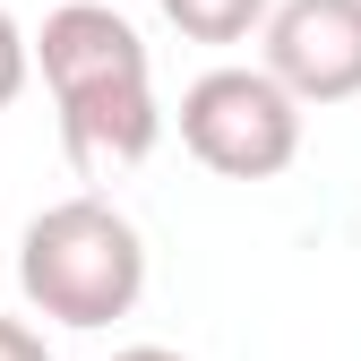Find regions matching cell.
<instances>
[{"label":"cell","mask_w":361,"mask_h":361,"mask_svg":"<svg viewBox=\"0 0 361 361\" xmlns=\"http://www.w3.org/2000/svg\"><path fill=\"white\" fill-rule=\"evenodd\" d=\"M26 52L52 86L61 112V147L86 180L104 172H138L164 138V104H155V61L147 35L129 26L112 0H61L52 18L26 35Z\"/></svg>","instance_id":"6da1fadb"},{"label":"cell","mask_w":361,"mask_h":361,"mask_svg":"<svg viewBox=\"0 0 361 361\" xmlns=\"http://www.w3.org/2000/svg\"><path fill=\"white\" fill-rule=\"evenodd\" d=\"M18 293L52 327H112L147 301V233L112 198L78 190L18 233Z\"/></svg>","instance_id":"7a4b0ae2"},{"label":"cell","mask_w":361,"mask_h":361,"mask_svg":"<svg viewBox=\"0 0 361 361\" xmlns=\"http://www.w3.org/2000/svg\"><path fill=\"white\" fill-rule=\"evenodd\" d=\"M180 147L215 180H276L301 155V104L284 95L258 61H224L180 86Z\"/></svg>","instance_id":"3957f363"},{"label":"cell","mask_w":361,"mask_h":361,"mask_svg":"<svg viewBox=\"0 0 361 361\" xmlns=\"http://www.w3.org/2000/svg\"><path fill=\"white\" fill-rule=\"evenodd\" d=\"M258 43H267L258 69L301 112H327V104L361 95V0H276Z\"/></svg>","instance_id":"277c9868"},{"label":"cell","mask_w":361,"mask_h":361,"mask_svg":"<svg viewBox=\"0 0 361 361\" xmlns=\"http://www.w3.org/2000/svg\"><path fill=\"white\" fill-rule=\"evenodd\" d=\"M155 9H164L172 35H190V43H250L276 0H155Z\"/></svg>","instance_id":"5b68a950"},{"label":"cell","mask_w":361,"mask_h":361,"mask_svg":"<svg viewBox=\"0 0 361 361\" xmlns=\"http://www.w3.org/2000/svg\"><path fill=\"white\" fill-rule=\"evenodd\" d=\"M26 78H35V52H26V26L0 9V112H9L18 95H26Z\"/></svg>","instance_id":"8992f818"},{"label":"cell","mask_w":361,"mask_h":361,"mask_svg":"<svg viewBox=\"0 0 361 361\" xmlns=\"http://www.w3.org/2000/svg\"><path fill=\"white\" fill-rule=\"evenodd\" d=\"M0 361H52V344H43L26 319H0Z\"/></svg>","instance_id":"52a82bcc"},{"label":"cell","mask_w":361,"mask_h":361,"mask_svg":"<svg viewBox=\"0 0 361 361\" xmlns=\"http://www.w3.org/2000/svg\"><path fill=\"white\" fill-rule=\"evenodd\" d=\"M112 361H190V353H172V344H121Z\"/></svg>","instance_id":"ba28073f"}]
</instances>
